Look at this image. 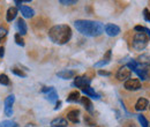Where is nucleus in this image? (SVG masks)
<instances>
[{
  "mask_svg": "<svg viewBox=\"0 0 150 127\" xmlns=\"http://www.w3.org/2000/svg\"><path fill=\"white\" fill-rule=\"evenodd\" d=\"M74 26L79 33L89 37H97L104 31V26L102 23L91 20H76Z\"/></svg>",
  "mask_w": 150,
  "mask_h": 127,
  "instance_id": "1",
  "label": "nucleus"
},
{
  "mask_svg": "<svg viewBox=\"0 0 150 127\" xmlns=\"http://www.w3.org/2000/svg\"><path fill=\"white\" fill-rule=\"evenodd\" d=\"M49 38L59 45H64L68 43L72 38V29L67 24H58L53 26L49 30Z\"/></svg>",
  "mask_w": 150,
  "mask_h": 127,
  "instance_id": "2",
  "label": "nucleus"
},
{
  "mask_svg": "<svg viewBox=\"0 0 150 127\" xmlns=\"http://www.w3.org/2000/svg\"><path fill=\"white\" fill-rule=\"evenodd\" d=\"M148 36L144 33H137L133 37V48L136 51H142L148 45Z\"/></svg>",
  "mask_w": 150,
  "mask_h": 127,
  "instance_id": "3",
  "label": "nucleus"
},
{
  "mask_svg": "<svg viewBox=\"0 0 150 127\" xmlns=\"http://www.w3.org/2000/svg\"><path fill=\"white\" fill-rule=\"evenodd\" d=\"M135 73L139 75L141 80H148L150 79V65H140L135 70Z\"/></svg>",
  "mask_w": 150,
  "mask_h": 127,
  "instance_id": "4",
  "label": "nucleus"
},
{
  "mask_svg": "<svg viewBox=\"0 0 150 127\" xmlns=\"http://www.w3.org/2000/svg\"><path fill=\"white\" fill-rule=\"evenodd\" d=\"M125 88L129 91H135L141 89V81L139 79H128L125 82Z\"/></svg>",
  "mask_w": 150,
  "mask_h": 127,
  "instance_id": "5",
  "label": "nucleus"
},
{
  "mask_svg": "<svg viewBox=\"0 0 150 127\" xmlns=\"http://www.w3.org/2000/svg\"><path fill=\"white\" fill-rule=\"evenodd\" d=\"M132 75V71L127 66H122L118 70L117 72V79L119 81H127V79H129Z\"/></svg>",
  "mask_w": 150,
  "mask_h": 127,
  "instance_id": "6",
  "label": "nucleus"
},
{
  "mask_svg": "<svg viewBox=\"0 0 150 127\" xmlns=\"http://www.w3.org/2000/svg\"><path fill=\"white\" fill-rule=\"evenodd\" d=\"M42 92L46 94V98L51 102V103H54L58 102V94H57L56 89L53 87H44L42 89Z\"/></svg>",
  "mask_w": 150,
  "mask_h": 127,
  "instance_id": "7",
  "label": "nucleus"
},
{
  "mask_svg": "<svg viewBox=\"0 0 150 127\" xmlns=\"http://www.w3.org/2000/svg\"><path fill=\"white\" fill-rule=\"evenodd\" d=\"M15 101V96L14 95H9L6 99H5V114L7 117H11L13 114V104Z\"/></svg>",
  "mask_w": 150,
  "mask_h": 127,
  "instance_id": "8",
  "label": "nucleus"
},
{
  "mask_svg": "<svg viewBox=\"0 0 150 127\" xmlns=\"http://www.w3.org/2000/svg\"><path fill=\"white\" fill-rule=\"evenodd\" d=\"M104 29H105V33H106L110 37L118 36V35L120 34V28H119L118 26L113 24V23H109V24H106V26L104 27Z\"/></svg>",
  "mask_w": 150,
  "mask_h": 127,
  "instance_id": "9",
  "label": "nucleus"
},
{
  "mask_svg": "<svg viewBox=\"0 0 150 127\" xmlns=\"http://www.w3.org/2000/svg\"><path fill=\"white\" fill-rule=\"evenodd\" d=\"M74 86H76L77 88H84L87 86H90V80L84 76H76L74 80Z\"/></svg>",
  "mask_w": 150,
  "mask_h": 127,
  "instance_id": "10",
  "label": "nucleus"
},
{
  "mask_svg": "<svg viewBox=\"0 0 150 127\" xmlns=\"http://www.w3.org/2000/svg\"><path fill=\"white\" fill-rule=\"evenodd\" d=\"M149 106V101L147 98H139L136 104H135V110L136 111H144Z\"/></svg>",
  "mask_w": 150,
  "mask_h": 127,
  "instance_id": "11",
  "label": "nucleus"
},
{
  "mask_svg": "<svg viewBox=\"0 0 150 127\" xmlns=\"http://www.w3.org/2000/svg\"><path fill=\"white\" fill-rule=\"evenodd\" d=\"M57 75L62 80H68V79L74 77L76 73L74 71H71V70H64V71H60V72L57 73Z\"/></svg>",
  "mask_w": 150,
  "mask_h": 127,
  "instance_id": "12",
  "label": "nucleus"
},
{
  "mask_svg": "<svg viewBox=\"0 0 150 127\" xmlns=\"http://www.w3.org/2000/svg\"><path fill=\"white\" fill-rule=\"evenodd\" d=\"M79 116H80V111H79V110H72V111H69V112L67 113V119H68L69 121L74 123V124H77V123L80 121Z\"/></svg>",
  "mask_w": 150,
  "mask_h": 127,
  "instance_id": "13",
  "label": "nucleus"
},
{
  "mask_svg": "<svg viewBox=\"0 0 150 127\" xmlns=\"http://www.w3.org/2000/svg\"><path fill=\"white\" fill-rule=\"evenodd\" d=\"M20 11H21V13H22L23 18H33V16H34V14H35L34 9H33V8H30V7H28V6H21V7H20Z\"/></svg>",
  "mask_w": 150,
  "mask_h": 127,
  "instance_id": "14",
  "label": "nucleus"
},
{
  "mask_svg": "<svg viewBox=\"0 0 150 127\" xmlns=\"http://www.w3.org/2000/svg\"><path fill=\"white\" fill-rule=\"evenodd\" d=\"M16 28H18V30H19L20 35H25V34H27L28 28H27V23L24 22L23 18H19V20H18V22H16Z\"/></svg>",
  "mask_w": 150,
  "mask_h": 127,
  "instance_id": "15",
  "label": "nucleus"
},
{
  "mask_svg": "<svg viewBox=\"0 0 150 127\" xmlns=\"http://www.w3.org/2000/svg\"><path fill=\"white\" fill-rule=\"evenodd\" d=\"M16 15H18V8H15V7H9L8 11H7V15H6L7 22H12L14 18H16Z\"/></svg>",
  "mask_w": 150,
  "mask_h": 127,
  "instance_id": "16",
  "label": "nucleus"
},
{
  "mask_svg": "<svg viewBox=\"0 0 150 127\" xmlns=\"http://www.w3.org/2000/svg\"><path fill=\"white\" fill-rule=\"evenodd\" d=\"M67 120L64 118H56L51 121V127H67Z\"/></svg>",
  "mask_w": 150,
  "mask_h": 127,
  "instance_id": "17",
  "label": "nucleus"
},
{
  "mask_svg": "<svg viewBox=\"0 0 150 127\" xmlns=\"http://www.w3.org/2000/svg\"><path fill=\"white\" fill-rule=\"evenodd\" d=\"M81 90L83 91L88 97H93V98H96V99H98V98H99V95H98V94H96L95 90L90 87V86H87V87L82 88Z\"/></svg>",
  "mask_w": 150,
  "mask_h": 127,
  "instance_id": "18",
  "label": "nucleus"
},
{
  "mask_svg": "<svg viewBox=\"0 0 150 127\" xmlns=\"http://www.w3.org/2000/svg\"><path fill=\"white\" fill-rule=\"evenodd\" d=\"M81 103L83 104V106L86 108V110L88 111V112H93V103H91V101L89 99V97H81Z\"/></svg>",
  "mask_w": 150,
  "mask_h": 127,
  "instance_id": "19",
  "label": "nucleus"
},
{
  "mask_svg": "<svg viewBox=\"0 0 150 127\" xmlns=\"http://www.w3.org/2000/svg\"><path fill=\"white\" fill-rule=\"evenodd\" d=\"M80 99V92L79 91H72L68 97H67V102L69 103H73V102H77Z\"/></svg>",
  "mask_w": 150,
  "mask_h": 127,
  "instance_id": "20",
  "label": "nucleus"
},
{
  "mask_svg": "<svg viewBox=\"0 0 150 127\" xmlns=\"http://www.w3.org/2000/svg\"><path fill=\"white\" fill-rule=\"evenodd\" d=\"M140 65H150V55H141L137 58Z\"/></svg>",
  "mask_w": 150,
  "mask_h": 127,
  "instance_id": "21",
  "label": "nucleus"
},
{
  "mask_svg": "<svg viewBox=\"0 0 150 127\" xmlns=\"http://www.w3.org/2000/svg\"><path fill=\"white\" fill-rule=\"evenodd\" d=\"M0 127H18V124L11 120H5L2 123H0Z\"/></svg>",
  "mask_w": 150,
  "mask_h": 127,
  "instance_id": "22",
  "label": "nucleus"
},
{
  "mask_svg": "<svg viewBox=\"0 0 150 127\" xmlns=\"http://www.w3.org/2000/svg\"><path fill=\"white\" fill-rule=\"evenodd\" d=\"M0 83L2 86H8L9 84V79L6 74H0Z\"/></svg>",
  "mask_w": 150,
  "mask_h": 127,
  "instance_id": "23",
  "label": "nucleus"
},
{
  "mask_svg": "<svg viewBox=\"0 0 150 127\" xmlns=\"http://www.w3.org/2000/svg\"><path fill=\"white\" fill-rule=\"evenodd\" d=\"M139 121H140V124L142 125V127H148L149 125V123H148V120L146 119V117L144 116H139Z\"/></svg>",
  "mask_w": 150,
  "mask_h": 127,
  "instance_id": "24",
  "label": "nucleus"
},
{
  "mask_svg": "<svg viewBox=\"0 0 150 127\" xmlns=\"http://www.w3.org/2000/svg\"><path fill=\"white\" fill-rule=\"evenodd\" d=\"M14 38H15V42H16L18 45H20V46H24V40H23V38L21 37L20 34H16V35L14 36Z\"/></svg>",
  "mask_w": 150,
  "mask_h": 127,
  "instance_id": "25",
  "label": "nucleus"
},
{
  "mask_svg": "<svg viewBox=\"0 0 150 127\" xmlns=\"http://www.w3.org/2000/svg\"><path fill=\"white\" fill-rule=\"evenodd\" d=\"M84 121H86V124H87V125H89V126L95 127V125H96V124H95V121L90 118V117H89V116H86V117H84Z\"/></svg>",
  "mask_w": 150,
  "mask_h": 127,
  "instance_id": "26",
  "label": "nucleus"
},
{
  "mask_svg": "<svg viewBox=\"0 0 150 127\" xmlns=\"http://www.w3.org/2000/svg\"><path fill=\"white\" fill-rule=\"evenodd\" d=\"M12 72L14 73L15 75H18V76H21V77H25L27 76V74L24 72H22V71H20V70H18V68H13L12 70Z\"/></svg>",
  "mask_w": 150,
  "mask_h": 127,
  "instance_id": "27",
  "label": "nucleus"
},
{
  "mask_svg": "<svg viewBox=\"0 0 150 127\" xmlns=\"http://www.w3.org/2000/svg\"><path fill=\"white\" fill-rule=\"evenodd\" d=\"M143 18H144L146 21L150 22V11L148 8H144V9H143Z\"/></svg>",
  "mask_w": 150,
  "mask_h": 127,
  "instance_id": "28",
  "label": "nucleus"
},
{
  "mask_svg": "<svg viewBox=\"0 0 150 127\" xmlns=\"http://www.w3.org/2000/svg\"><path fill=\"white\" fill-rule=\"evenodd\" d=\"M134 30L137 31V33H144V34H146L147 28H144V27H142V26H135V27H134Z\"/></svg>",
  "mask_w": 150,
  "mask_h": 127,
  "instance_id": "29",
  "label": "nucleus"
},
{
  "mask_svg": "<svg viewBox=\"0 0 150 127\" xmlns=\"http://www.w3.org/2000/svg\"><path fill=\"white\" fill-rule=\"evenodd\" d=\"M59 2L61 5H74L76 4V0H60Z\"/></svg>",
  "mask_w": 150,
  "mask_h": 127,
  "instance_id": "30",
  "label": "nucleus"
},
{
  "mask_svg": "<svg viewBox=\"0 0 150 127\" xmlns=\"http://www.w3.org/2000/svg\"><path fill=\"white\" fill-rule=\"evenodd\" d=\"M6 36H7V29L4 27H0V39H2Z\"/></svg>",
  "mask_w": 150,
  "mask_h": 127,
  "instance_id": "31",
  "label": "nucleus"
},
{
  "mask_svg": "<svg viewBox=\"0 0 150 127\" xmlns=\"http://www.w3.org/2000/svg\"><path fill=\"white\" fill-rule=\"evenodd\" d=\"M108 64H109V61H106V60H104V59H103L102 61L96 62V64H95V66H96V67H100V66H105V65H108Z\"/></svg>",
  "mask_w": 150,
  "mask_h": 127,
  "instance_id": "32",
  "label": "nucleus"
},
{
  "mask_svg": "<svg viewBox=\"0 0 150 127\" xmlns=\"http://www.w3.org/2000/svg\"><path fill=\"white\" fill-rule=\"evenodd\" d=\"M98 74L102 75V76H110V75H111L110 72H106V71H103V70H99V71H98Z\"/></svg>",
  "mask_w": 150,
  "mask_h": 127,
  "instance_id": "33",
  "label": "nucleus"
},
{
  "mask_svg": "<svg viewBox=\"0 0 150 127\" xmlns=\"http://www.w3.org/2000/svg\"><path fill=\"white\" fill-rule=\"evenodd\" d=\"M60 106H61V102H60V101H58V102H57V104H56V108H54V110L60 109Z\"/></svg>",
  "mask_w": 150,
  "mask_h": 127,
  "instance_id": "34",
  "label": "nucleus"
},
{
  "mask_svg": "<svg viewBox=\"0 0 150 127\" xmlns=\"http://www.w3.org/2000/svg\"><path fill=\"white\" fill-rule=\"evenodd\" d=\"M4 51H5L4 48H0V57H4V53H5Z\"/></svg>",
  "mask_w": 150,
  "mask_h": 127,
  "instance_id": "35",
  "label": "nucleus"
},
{
  "mask_svg": "<svg viewBox=\"0 0 150 127\" xmlns=\"http://www.w3.org/2000/svg\"><path fill=\"white\" fill-rule=\"evenodd\" d=\"M95 127H98V126H95Z\"/></svg>",
  "mask_w": 150,
  "mask_h": 127,
  "instance_id": "36",
  "label": "nucleus"
}]
</instances>
